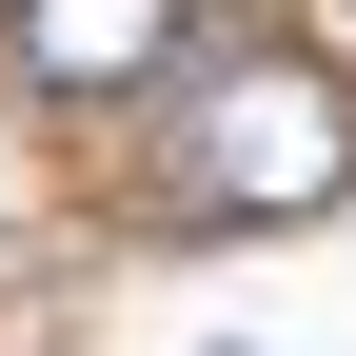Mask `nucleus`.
Listing matches in <instances>:
<instances>
[{"label": "nucleus", "mask_w": 356, "mask_h": 356, "mask_svg": "<svg viewBox=\"0 0 356 356\" xmlns=\"http://www.w3.org/2000/svg\"><path fill=\"white\" fill-rule=\"evenodd\" d=\"M356 198V79L317 40H218L178 79V139H159V218H218V238H277V218Z\"/></svg>", "instance_id": "obj_1"}, {"label": "nucleus", "mask_w": 356, "mask_h": 356, "mask_svg": "<svg viewBox=\"0 0 356 356\" xmlns=\"http://www.w3.org/2000/svg\"><path fill=\"white\" fill-rule=\"evenodd\" d=\"M178 0H0V60L40 79V99H119V79H159Z\"/></svg>", "instance_id": "obj_2"}]
</instances>
